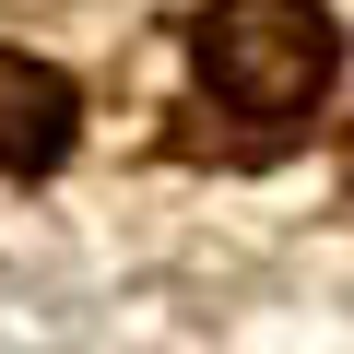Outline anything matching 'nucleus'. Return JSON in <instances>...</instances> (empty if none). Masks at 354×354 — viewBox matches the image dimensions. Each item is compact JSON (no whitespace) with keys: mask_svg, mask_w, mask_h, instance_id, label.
I'll return each instance as SVG.
<instances>
[{"mask_svg":"<svg viewBox=\"0 0 354 354\" xmlns=\"http://www.w3.org/2000/svg\"><path fill=\"white\" fill-rule=\"evenodd\" d=\"M71 142H83V95H71V71L0 48V177H48V165H71Z\"/></svg>","mask_w":354,"mask_h":354,"instance_id":"obj_2","label":"nucleus"},{"mask_svg":"<svg viewBox=\"0 0 354 354\" xmlns=\"http://www.w3.org/2000/svg\"><path fill=\"white\" fill-rule=\"evenodd\" d=\"M189 48H201V95L248 130H295L342 71L330 0H213Z\"/></svg>","mask_w":354,"mask_h":354,"instance_id":"obj_1","label":"nucleus"}]
</instances>
